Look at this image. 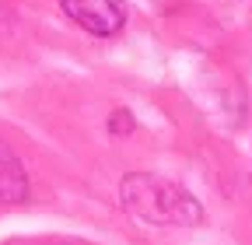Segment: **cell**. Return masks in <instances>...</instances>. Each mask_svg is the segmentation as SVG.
<instances>
[{
    "label": "cell",
    "instance_id": "6da1fadb",
    "mask_svg": "<svg viewBox=\"0 0 252 245\" xmlns=\"http://www.w3.org/2000/svg\"><path fill=\"white\" fill-rule=\"evenodd\" d=\"M119 200L133 217L147 224H200L203 210L182 186L151 175V172H133L119 182Z\"/></svg>",
    "mask_w": 252,
    "mask_h": 245
},
{
    "label": "cell",
    "instance_id": "3957f363",
    "mask_svg": "<svg viewBox=\"0 0 252 245\" xmlns=\"http://www.w3.org/2000/svg\"><path fill=\"white\" fill-rule=\"evenodd\" d=\"M25 193H28L25 168H21V161L11 154V151L0 144V200L14 203V200H25Z\"/></svg>",
    "mask_w": 252,
    "mask_h": 245
},
{
    "label": "cell",
    "instance_id": "7a4b0ae2",
    "mask_svg": "<svg viewBox=\"0 0 252 245\" xmlns=\"http://www.w3.org/2000/svg\"><path fill=\"white\" fill-rule=\"evenodd\" d=\"M63 11H67V18H74L84 32L91 35H116L123 21H126V7L123 0H60Z\"/></svg>",
    "mask_w": 252,
    "mask_h": 245
},
{
    "label": "cell",
    "instance_id": "277c9868",
    "mask_svg": "<svg viewBox=\"0 0 252 245\" xmlns=\"http://www.w3.org/2000/svg\"><path fill=\"white\" fill-rule=\"evenodd\" d=\"M109 130H112V133H130V130H133V116L126 112V109H116L112 119H109Z\"/></svg>",
    "mask_w": 252,
    "mask_h": 245
}]
</instances>
